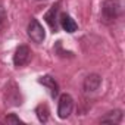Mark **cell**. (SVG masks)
I'll use <instances>...</instances> for the list:
<instances>
[{
	"label": "cell",
	"mask_w": 125,
	"mask_h": 125,
	"mask_svg": "<svg viewBox=\"0 0 125 125\" xmlns=\"http://www.w3.org/2000/svg\"><path fill=\"white\" fill-rule=\"evenodd\" d=\"M122 13L121 0H104L102 3L100 21L103 24H113Z\"/></svg>",
	"instance_id": "6da1fadb"
},
{
	"label": "cell",
	"mask_w": 125,
	"mask_h": 125,
	"mask_svg": "<svg viewBox=\"0 0 125 125\" xmlns=\"http://www.w3.org/2000/svg\"><path fill=\"white\" fill-rule=\"evenodd\" d=\"M27 34L31 38V41L32 43H37V44L43 43L44 38H46V31H44L43 25L35 18H31V21L28 24V28H27Z\"/></svg>",
	"instance_id": "7a4b0ae2"
},
{
	"label": "cell",
	"mask_w": 125,
	"mask_h": 125,
	"mask_svg": "<svg viewBox=\"0 0 125 125\" xmlns=\"http://www.w3.org/2000/svg\"><path fill=\"white\" fill-rule=\"evenodd\" d=\"M74 109V99L71 94L63 93L59 97V104H57V116L60 119H66Z\"/></svg>",
	"instance_id": "3957f363"
},
{
	"label": "cell",
	"mask_w": 125,
	"mask_h": 125,
	"mask_svg": "<svg viewBox=\"0 0 125 125\" xmlns=\"http://www.w3.org/2000/svg\"><path fill=\"white\" fill-rule=\"evenodd\" d=\"M30 59H31V50H30L28 46L22 44V46H19V47L15 50V54H13V65H15L16 68H22V66H25L28 62H30Z\"/></svg>",
	"instance_id": "277c9868"
},
{
	"label": "cell",
	"mask_w": 125,
	"mask_h": 125,
	"mask_svg": "<svg viewBox=\"0 0 125 125\" xmlns=\"http://www.w3.org/2000/svg\"><path fill=\"white\" fill-rule=\"evenodd\" d=\"M59 6H60V2H56V3L46 12V15H44V21L49 24V27L52 28L53 32H57V31H59V16H57V13H59Z\"/></svg>",
	"instance_id": "5b68a950"
},
{
	"label": "cell",
	"mask_w": 125,
	"mask_h": 125,
	"mask_svg": "<svg viewBox=\"0 0 125 125\" xmlns=\"http://www.w3.org/2000/svg\"><path fill=\"white\" fill-rule=\"evenodd\" d=\"M102 85V77L97 74H90L84 78L83 83V88L85 93H94L99 90V87Z\"/></svg>",
	"instance_id": "8992f818"
},
{
	"label": "cell",
	"mask_w": 125,
	"mask_h": 125,
	"mask_svg": "<svg viewBox=\"0 0 125 125\" xmlns=\"http://www.w3.org/2000/svg\"><path fill=\"white\" fill-rule=\"evenodd\" d=\"M38 83H40L41 85H44V87L49 90V93H50V96H52L53 99H56V97L59 96V84H57V81H56L52 75L40 77V78H38Z\"/></svg>",
	"instance_id": "52a82bcc"
},
{
	"label": "cell",
	"mask_w": 125,
	"mask_h": 125,
	"mask_svg": "<svg viewBox=\"0 0 125 125\" xmlns=\"http://www.w3.org/2000/svg\"><path fill=\"white\" fill-rule=\"evenodd\" d=\"M59 24H60V28L66 31L68 34H72L78 30V24L68 15V13H60L59 16Z\"/></svg>",
	"instance_id": "ba28073f"
},
{
	"label": "cell",
	"mask_w": 125,
	"mask_h": 125,
	"mask_svg": "<svg viewBox=\"0 0 125 125\" xmlns=\"http://www.w3.org/2000/svg\"><path fill=\"white\" fill-rule=\"evenodd\" d=\"M122 118H124V113H122V110L121 109H113V110H110V112H107L104 116H102L100 118V122L102 124H119L121 121H122Z\"/></svg>",
	"instance_id": "9c48e42d"
},
{
	"label": "cell",
	"mask_w": 125,
	"mask_h": 125,
	"mask_svg": "<svg viewBox=\"0 0 125 125\" xmlns=\"http://www.w3.org/2000/svg\"><path fill=\"white\" fill-rule=\"evenodd\" d=\"M49 113H50V110H49V106L46 103H40L35 107V115H37V118L41 124H46L49 121Z\"/></svg>",
	"instance_id": "30bf717a"
},
{
	"label": "cell",
	"mask_w": 125,
	"mask_h": 125,
	"mask_svg": "<svg viewBox=\"0 0 125 125\" xmlns=\"http://www.w3.org/2000/svg\"><path fill=\"white\" fill-rule=\"evenodd\" d=\"M3 122H5V124H24V121L19 119L15 113H9V115L3 119Z\"/></svg>",
	"instance_id": "8fae6325"
},
{
	"label": "cell",
	"mask_w": 125,
	"mask_h": 125,
	"mask_svg": "<svg viewBox=\"0 0 125 125\" xmlns=\"http://www.w3.org/2000/svg\"><path fill=\"white\" fill-rule=\"evenodd\" d=\"M6 18H8V15H6V9L0 5V27H2L5 22H6Z\"/></svg>",
	"instance_id": "7c38bea8"
},
{
	"label": "cell",
	"mask_w": 125,
	"mask_h": 125,
	"mask_svg": "<svg viewBox=\"0 0 125 125\" xmlns=\"http://www.w3.org/2000/svg\"><path fill=\"white\" fill-rule=\"evenodd\" d=\"M37 2H46V0H37Z\"/></svg>",
	"instance_id": "4fadbf2b"
}]
</instances>
